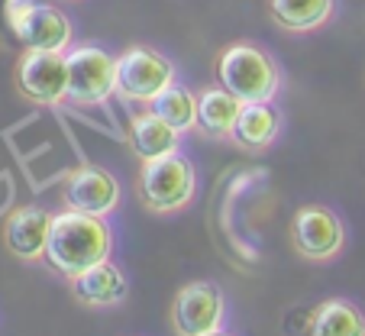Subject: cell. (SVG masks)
Here are the masks:
<instances>
[{
	"label": "cell",
	"instance_id": "obj_1",
	"mask_svg": "<svg viewBox=\"0 0 365 336\" xmlns=\"http://www.w3.org/2000/svg\"><path fill=\"white\" fill-rule=\"evenodd\" d=\"M113 246H117V236H113L107 217H91V213H78L65 207L52 217L46 265L56 275H62L65 282H71L75 275L113 259Z\"/></svg>",
	"mask_w": 365,
	"mask_h": 336
},
{
	"label": "cell",
	"instance_id": "obj_2",
	"mask_svg": "<svg viewBox=\"0 0 365 336\" xmlns=\"http://www.w3.org/2000/svg\"><path fill=\"white\" fill-rule=\"evenodd\" d=\"M217 84L236 94L242 103H275L282 94V65L265 46L236 39L217 55Z\"/></svg>",
	"mask_w": 365,
	"mask_h": 336
},
{
	"label": "cell",
	"instance_id": "obj_3",
	"mask_svg": "<svg viewBox=\"0 0 365 336\" xmlns=\"http://www.w3.org/2000/svg\"><path fill=\"white\" fill-rule=\"evenodd\" d=\"M136 198L155 217L181 213L197 198V165L185 152L155 158V162H143L136 175Z\"/></svg>",
	"mask_w": 365,
	"mask_h": 336
},
{
	"label": "cell",
	"instance_id": "obj_4",
	"mask_svg": "<svg viewBox=\"0 0 365 336\" xmlns=\"http://www.w3.org/2000/svg\"><path fill=\"white\" fill-rule=\"evenodd\" d=\"M178 81V68L152 46H130L117 55V94L126 103H149Z\"/></svg>",
	"mask_w": 365,
	"mask_h": 336
},
{
	"label": "cell",
	"instance_id": "obj_5",
	"mask_svg": "<svg viewBox=\"0 0 365 336\" xmlns=\"http://www.w3.org/2000/svg\"><path fill=\"white\" fill-rule=\"evenodd\" d=\"M68 62V101L78 107H97L117 94V55L103 46L81 42L65 52Z\"/></svg>",
	"mask_w": 365,
	"mask_h": 336
},
{
	"label": "cell",
	"instance_id": "obj_6",
	"mask_svg": "<svg viewBox=\"0 0 365 336\" xmlns=\"http://www.w3.org/2000/svg\"><path fill=\"white\" fill-rule=\"evenodd\" d=\"M291 249L301 255L304 262H333L343 255L346 249V223L336 210L324 204H304L294 210L288 227Z\"/></svg>",
	"mask_w": 365,
	"mask_h": 336
},
{
	"label": "cell",
	"instance_id": "obj_7",
	"mask_svg": "<svg viewBox=\"0 0 365 336\" xmlns=\"http://www.w3.org/2000/svg\"><path fill=\"white\" fill-rule=\"evenodd\" d=\"M227 295L217 282H187L178 288L168 310L175 336H207L227 327Z\"/></svg>",
	"mask_w": 365,
	"mask_h": 336
},
{
	"label": "cell",
	"instance_id": "obj_8",
	"mask_svg": "<svg viewBox=\"0 0 365 336\" xmlns=\"http://www.w3.org/2000/svg\"><path fill=\"white\" fill-rule=\"evenodd\" d=\"M14 84L20 97L36 107H62L68 101V62L65 52L23 49L14 65Z\"/></svg>",
	"mask_w": 365,
	"mask_h": 336
},
{
	"label": "cell",
	"instance_id": "obj_9",
	"mask_svg": "<svg viewBox=\"0 0 365 336\" xmlns=\"http://www.w3.org/2000/svg\"><path fill=\"white\" fill-rule=\"evenodd\" d=\"M62 200L68 210L91 213V217H110L123 200V185L120 178L103 168V165L81 162L71 168L62 181Z\"/></svg>",
	"mask_w": 365,
	"mask_h": 336
},
{
	"label": "cell",
	"instance_id": "obj_10",
	"mask_svg": "<svg viewBox=\"0 0 365 336\" xmlns=\"http://www.w3.org/2000/svg\"><path fill=\"white\" fill-rule=\"evenodd\" d=\"M52 217L56 213L46 210L42 204H23L16 210H10L7 220H4V227H0L4 249L16 262H26V265L46 262L48 236H52Z\"/></svg>",
	"mask_w": 365,
	"mask_h": 336
},
{
	"label": "cell",
	"instance_id": "obj_11",
	"mask_svg": "<svg viewBox=\"0 0 365 336\" xmlns=\"http://www.w3.org/2000/svg\"><path fill=\"white\" fill-rule=\"evenodd\" d=\"M68 288L81 307L110 310V307H120V304L130 297V278H126V272L117 262L107 259V262H101V265L88 268V272L75 275L68 282Z\"/></svg>",
	"mask_w": 365,
	"mask_h": 336
},
{
	"label": "cell",
	"instance_id": "obj_12",
	"mask_svg": "<svg viewBox=\"0 0 365 336\" xmlns=\"http://www.w3.org/2000/svg\"><path fill=\"white\" fill-rule=\"evenodd\" d=\"M14 36L36 52H68L75 46V26H71L68 14L46 0H36V7L26 14L23 26Z\"/></svg>",
	"mask_w": 365,
	"mask_h": 336
},
{
	"label": "cell",
	"instance_id": "obj_13",
	"mask_svg": "<svg viewBox=\"0 0 365 336\" xmlns=\"http://www.w3.org/2000/svg\"><path fill=\"white\" fill-rule=\"evenodd\" d=\"M282 126H284V117L275 103H242V113L233 126L230 143L236 149L249 152V156H262V152H269L278 143Z\"/></svg>",
	"mask_w": 365,
	"mask_h": 336
},
{
	"label": "cell",
	"instance_id": "obj_14",
	"mask_svg": "<svg viewBox=\"0 0 365 336\" xmlns=\"http://www.w3.org/2000/svg\"><path fill=\"white\" fill-rule=\"evenodd\" d=\"M130 149L139 162H155L181 152V133L172 130L155 110H139L130 117Z\"/></svg>",
	"mask_w": 365,
	"mask_h": 336
},
{
	"label": "cell",
	"instance_id": "obj_15",
	"mask_svg": "<svg viewBox=\"0 0 365 336\" xmlns=\"http://www.w3.org/2000/svg\"><path fill=\"white\" fill-rule=\"evenodd\" d=\"M301 336H365V310L346 297H327L307 314Z\"/></svg>",
	"mask_w": 365,
	"mask_h": 336
},
{
	"label": "cell",
	"instance_id": "obj_16",
	"mask_svg": "<svg viewBox=\"0 0 365 336\" xmlns=\"http://www.w3.org/2000/svg\"><path fill=\"white\" fill-rule=\"evenodd\" d=\"M240 113H242V101L236 94H230L227 88H220V84L197 91V133L200 136L230 139Z\"/></svg>",
	"mask_w": 365,
	"mask_h": 336
},
{
	"label": "cell",
	"instance_id": "obj_17",
	"mask_svg": "<svg viewBox=\"0 0 365 336\" xmlns=\"http://www.w3.org/2000/svg\"><path fill=\"white\" fill-rule=\"evenodd\" d=\"M336 0H269V16L284 33H317L333 20Z\"/></svg>",
	"mask_w": 365,
	"mask_h": 336
},
{
	"label": "cell",
	"instance_id": "obj_18",
	"mask_svg": "<svg viewBox=\"0 0 365 336\" xmlns=\"http://www.w3.org/2000/svg\"><path fill=\"white\" fill-rule=\"evenodd\" d=\"M152 110H155L172 130H178L181 136L197 130V94L181 81H175L172 88L162 91V94L152 101Z\"/></svg>",
	"mask_w": 365,
	"mask_h": 336
},
{
	"label": "cell",
	"instance_id": "obj_19",
	"mask_svg": "<svg viewBox=\"0 0 365 336\" xmlns=\"http://www.w3.org/2000/svg\"><path fill=\"white\" fill-rule=\"evenodd\" d=\"M36 7V0H4V20H7V29L16 33L26 20V14Z\"/></svg>",
	"mask_w": 365,
	"mask_h": 336
},
{
	"label": "cell",
	"instance_id": "obj_20",
	"mask_svg": "<svg viewBox=\"0 0 365 336\" xmlns=\"http://www.w3.org/2000/svg\"><path fill=\"white\" fill-rule=\"evenodd\" d=\"M207 336H233V333H230V330L223 327V330H217V333H207Z\"/></svg>",
	"mask_w": 365,
	"mask_h": 336
}]
</instances>
